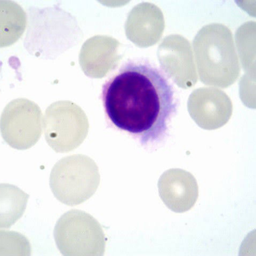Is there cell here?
Here are the masks:
<instances>
[{
    "label": "cell",
    "instance_id": "obj_7",
    "mask_svg": "<svg viewBox=\"0 0 256 256\" xmlns=\"http://www.w3.org/2000/svg\"><path fill=\"white\" fill-rule=\"evenodd\" d=\"M36 9L30 14L25 44L30 42L31 47L39 51L70 48L76 30L67 13L57 6Z\"/></svg>",
    "mask_w": 256,
    "mask_h": 256
},
{
    "label": "cell",
    "instance_id": "obj_14",
    "mask_svg": "<svg viewBox=\"0 0 256 256\" xmlns=\"http://www.w3.org/2000/svg\"><path fill=\"white\" fill-rule=\"evenodd\" d=\"M235 42L242 67L246 73L256 72V22H246L237 30Z\"/></svg>",
    "mask_w": 256,
    "mask_h": 256
},
{
    "label": "cell",
    "instance_id": "obj_2",
    "mask_svg": "<svg viewBox=\"0 0 256 256\" xmlns=\"http://www.w3.org/2000/svg\"><path fill=\"white\" fill-rule=\"evenodd\" d=\"M195 63L201 81L221 88L233 84L240 67L232 34L226 26L213 23L203 26L193 42Z\"/></svg>",
    "mask_w": 256,
    "mask_h": 256
},
{
    "label": "cell",
    "instance_id": "obj_11",
    "mask_svg": "<svg viewBox=\"0 0 256 256\" xmlns=\"http://www.w3.org/2000/svg\"><path fill=\"white\" fill-rule=\"evenodd\" d=\"M121 46L118 40L106 35H96L87 39L82 45L79 55L80 63L85 74L97 78L101 62L116 56Z\"/></svg>",
    "mask_w": 256,
    "mask_h": 256
},
{
    "label": "cell",
    "instance_id": "obj_9",
    "mask_svg": "<svg viewBox=\"0 0 256 256\" xmlns=\"http://www.w3.org/2000/svg\"><path fill=\"white\" fill-rule=\"evenodd\" d=\"M159 196L165 205L176 213H182L191 209L198 196V186L193 174L180 168L164 171L158 180Z\"/></svg>",
    "mask_w": 256,
    "mask_h": 256
},
{
    "label": "cell",
    "instance_id": "obj_15",
    "mask_svg": "<svg viewBox=\"0 0 256 256\" xmlns=\"http://www.w3.org/2000/svg\"><path fill=\"white\" fill-rule=\"evenodd\" d=\"M192 48L188 40L182 36L170 35L166 37L159 45L158 57L160 62H191L193 58Z\"/></svg>",
    "mask_w": 256,
    "mask_h": 256
},
{
    "label": "cell",
    "instance_id": "obj_1",
    "mask_svg": "<svg viewBox=\"0 0 256 256\" xmlns=\"http://www.w3.org/2000/svg\"><path fill=\"white\" fill-rule=\"evenodd\" d=\"M106 112L119 128L136 134L146 132L162 122L175 108L172 86L150 65L129 63L103 85Z\"/></svg>",
    "mask_w": 256,
    "mask_h": 256
},
{
    "label": "cell",
    "instance_id": "obj_13",
    "mask_svg": "<svg viewBox=\"0 0 256 256\" xmlns=\"http://www.w3.org/2000/svg\"><path fill=\"white\" fill-rule=\"evenodd\" d=\"M29 195L16 186L0 185V228L10 227L22 216Z\"/></svg>",
    "mask_w": 256,
    "mask_h": 256
},
{
    "label": "cell",
    "instance_id": "obj_4",
    "mask_svg": "<svg viewBox=\"0 0 256 256\" xmlns=\"http://www.w3.org/2000/svg\"><path fill=\"white\" fill-rule=\"evenodd\" d=\"M58 248L64 256H101L105 238L98 222L89 214L73 209L62 214L54 232Z\"/></svg>",
    "mask_w": 256,
    "mask_h": 256
},
{
    "label": "cell",
    "instance_id": "obj_16",
    "mask_svg": "<svg viewBox=\"0 0 256 256\" xmlns=\"http://www.w3.org/2000/svg\"><path fill=\"white\" fill-rule=\"evenodd\" d=\"M31 248L28 239L13 231L0 230V256H28Z\"/></svg>",
    "mask_w": 256,
    "mask_h": 256
},
{
    "label": "cell",
    "instance_id": "obj_12",
    "mask_svg": "<svg viewBox=\"0 0 256 256\" xmlns=\"http://www.w3.org/2000/svg\"><path fill=\"white\" fill-rule=\"evenodd\" d=\"M26 13L16 2L0 0V47L10 46L16 42L26 29Z\"/></svg>",
    "mask_w": 256,
    "mask_h": 256
},
{
    "label": "cell",
    "instance_id": "obj_3",
    "mask_svg": "<svg viewBox=\"0 0 256 256\" xmlns=\"http://www.w3.org/2000/svg\"><path fill=\"white\" fill-rule=\"evenodd\" d=\"M100 180L98 167L94 160L85 155L74 154L62 158L54 164L49 185L58 200L73 206L92 196Z\"/></svg>",
    "mask_w": 256,
    "mask_h": 256
},
{
    "label": "cell",
    "instance_id": "obj_6",
    "mask_svg": "<svg viewBox=\"0 0 256 256\" xmlns=\"http://www.w3.org/2000/svg\"><path fill=\"white\" fill-rule=\"evenodd\" d=\"M43 118L40 107L34 102L22 98L12 100L1 114L0 130L3 140L17 150L30 148L41 136Z\"/></svg>",
    "mask_w": 256,
    "mask_h": 256
},
{
    "label": "cell",
    "instance_id": "obj_10",
    "mask_svg": "<svg viewBox=\"0 0 256 256\" xmlns=\"http://www.w3.org/2000/svg\"><path fill=\"white\" fill-rule=\"evenodd\" d=\"M165 22L163 13L152 3L143 2L129 12L125 24L127 38L138 47L146 48L156 44L163 33Z\"/></svg>",
    "mask_w": 256,
    "mask_h": 256
},
{
    "label": "cell",
    "instance_id": "obj_8",
    "mask_svg": "<svg viewBox=\"0 0 256 256\" xmlns=\"http://www.w3.org/2000/svg\"><path fill=\"white\" fill-rule=\"evenodd\" d=\"M187 107L196 124L208 130L217 129L226 124L233 109L231 100L224 92L210 87L195 90L189 98Z\"/></svg>",
    "mask_w": 256,
    "mask_h": 256
},
{
    "label": "cell",
    "instance_id": "obj_5",
    "mask_svg": "<svg viewBox=\"0 0 256 256\" xmlns=\"http://www.w3.org/2000/svg\"><path fill=\"white\" fill-rule=\"evenodd\" d=\"M44 137L57 153H67L78 147L88 134L89 124L84 112L69 100L54 102L46 109L43 120Z\"/></svg>",
    "mask_w": 256,
    "mask_h": 256
}]
</instances>
